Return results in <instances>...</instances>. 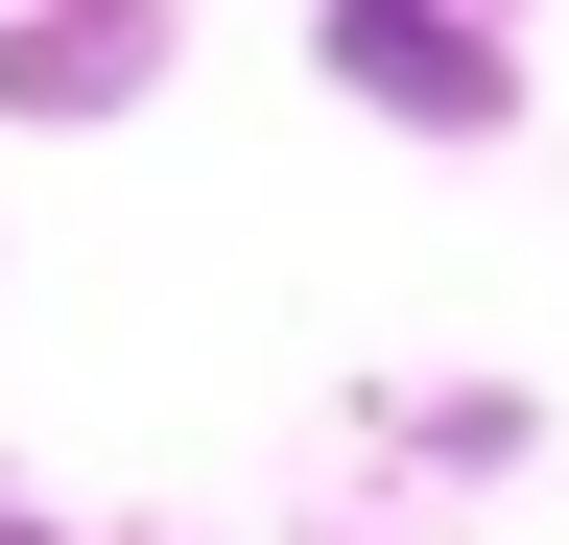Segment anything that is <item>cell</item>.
Listing matches in <instances>:
<instances>
[{
	"instance_id": "obj_1",
	"label": "cell",
	"mask_w": 569,
	"mask_h": 545,
	"mask_svg": "<svg viewBox=\"0 0 569 545\" xmlns=\"http://www.w3.org/2000/svg\"><path fill=\"white\" fill-rule=\"evenodd\" d=\"M332 95L427 119V143H498V119H522V48H498L475 0H332Z\"/></svg>"
},
{
	"instance_id": "obj_2",
	"label": "cell",
	"mask_w": 569,
	"mask_h": 545,
	"mask_svg": "<svg viewBox=\"0 0 569 545\" xmlns=\"http://www.w3.org/2000/svg\"><path fill=\"white\" fill-rule=\"evenodd\" d=\"M142 48H167V0H48V24L0 48V95H24V119H96V95H142Z\"/></svg>"
},
{
	"instance_id": "obj_3",
	"label": "cell",
	"mask_w": 569,
	"mask_h": 545,
	"mask_svg": "<svg viewBox=\"0 0 569 545\" xmlns=\"http://www.w3.org/2000/svg\"><path fill=\"white\" fill-rule=\"evenodd\" d=\"M522 427H546V403H522V380H475V403H427V474H522Z\"/></svg>"
}]
</instances>
